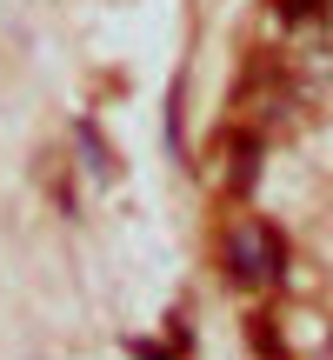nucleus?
<instances>
[{"mask_svg": "<svg viewBox=\"0 0 333 360\" xmlns=\"http://www.w3.org/2000/svg\"><path fill=\"white\" fill-rule=\"evenodd\" d=\"M287 267V240L267 227V220H240V227L227 233V274L233 287H273Z\"/></svg>", "mask_w": 333, "mask_h": 360, "instance_id": "nucleus-1", "label": "nucleus"}, {"mask_svg": "<svg viewBox=\"0 0 333 360\" xmlns=\"http://www.w3.org/2000/svg\"><path fill=\"white\" fill-rule=\"evenodd\" d=\"M254 160H260V141H254V134H240V141H233V187H254Z\"/></svg>", "mask_w": 333, "mask_h": 360, "instance_id": "nucleus-2", "label": "nucleus"}, {"mask_svg": "<svg viewBox=\"0 0 333 360\" xmlns=\"http://www.w3.org/2000/svg\"><path fill=\"white\" fill-rule=\"evenodd\" d=\"M273 13H280V20H320L327 0H273Z\"/></svg>", "mask_w": 333, "mask_h": 360, "instance_id": "nucleus-3", "label": "nucleus"}]
</instances>
